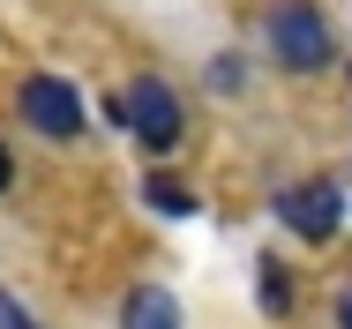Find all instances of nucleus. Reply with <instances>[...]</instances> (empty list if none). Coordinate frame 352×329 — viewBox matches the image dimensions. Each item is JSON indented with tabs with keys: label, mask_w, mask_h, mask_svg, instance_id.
<instances>
[{
	"label": "nucleus",
	"mask_w": 352,
	"mask_h": 329,
	"mask_svg": "<svg viewBox=\"0 0 352 329\" xmlns=\"http://www.w3.org/2000/svg\"><path fill=\"white\" fill-rule=\"evenodd\" d=\"M263 30H270V53L285 67H300V75H315V67L330 60V23L315 15V0H278L263 15Z\"/></svg>",
	"instance_id": "1"
},
{
	"label": "nucleus",
	"mask_w": 352,
	"mask_h": 329,
	"mask_svg": "<svg viewBox=\"0 0 352 329\" xmlns=\"http://www.w3.org/2000/svg\"><path fill=\"white\" fill-rule=\"evenodd\" d=\"M15 113H23L38 135H53V142L82 135V98H75V82H60V75H23Z\"/></svg>",
	"instance_id": "2"
},
{
	"label": "nucleus",
	"mask_w": 352,
	"mask_h": 329,
	"mask_svg": "<svg viewBox=\"0 0 352 329\" xmlns=\"http://www.w3.org/2000/svg\"><path fill=\"white\" fill-rule=\"evenodd\" d=\"M120 120L135 128V142H142V150H173V142H180V98H173V82L142 75L135 90L120 98Z\"/></svg>",
	"instance_id": "3"
},
{
	"label": "nucleus",
	"mask_w": 352,
	"mask_h": 329,
	"mask_svg": "<svg viewBox=\"0 0 352 329\" xmlns=\"http://www.w3.org/2000/svg\"><path fill=\"white\" fill-rule=\"evenodd\" d=\"M278 217L300 232V240H330L338 217H345V195H338L330 180H307V188H285L278 195Z\"/></svg>",
	"instance_id": "4"
},
{
	"label": "nucleus",
	"mask_w": 352,
	"mask_h": 329,
	"mask_svg": "<svg viewBox=\"0 0 352 329\" xmlns=\"http://www.w3.org/2000/svg\"><path fill=\"white\" fill-rule=\"evenodd\" d=\"M120 329H180V299L165 284H135L120 307Z\"/></svg>",
	"instance_id": "5"
},
{
	"label": "nucleus",
	"mask_w": 352,
	"mask_h": 329,
	"mask_svg": "<svg viewBox=\"0 0 352 329\" xmlns=\"http://www.w3.org/2000/svg\"><path fill=\"white\" fill-rule=\"evenodd\" d=\"M142 202H150V209H165V217H188V209H195V195H188L180 180H165V172H150V180H142Z\"/></svg>",
	"instance_id": "6"
},
{
	"label": "nucleus",
	"mask_w": 352,
	"mask_h": 329,
	"mask_svg": "<svg viewBox=\"0 0 352 329\" xmlns=\"http://www.w3.org/2000/svg\"><path fill=\"white\" fill-rule=\"evenodd\" d=\"M255 284H263V315H285V307H292V292H285V269H278V255H263V262H255Z\"/></svg>",
	"instance_id": "7"
},
{
	"label": "nucleus",
	"mask_w": 352,
	"mask_h": 329,
	"mask_svg": "<svg viewBox=\"0 0 352 329\" xmlns=\"http://www.w3.org/2000/svg\"><path fill=\"white\" fill-rule=\"evenodd\" d=\"M0 329H38L30 315H23V299H15V292H0Z\"/></svg>",
	"instance_id": "8"
},
{
	"label": "nucleus",
	"mask_w": 352,
	"mask_h": 329,
	"mask_svg": "<svg viewBox=\"0 0 352 329\" xmlns=\"http://www.w3.org/2000/svg\"><path fill=\"white\" fill-rule=\"evenodd\" d=\"M338 329H352V284L338 292Z\"/></svg>",
	"instance_id": "9"
},
{
	"label": "nucleus",
	"mask_w": 352,
	"mask_h": 329,
	"mask_svg": "<svg viewBox=\"0 0 352 329\" xmlns=\"http://www.w3.org/2000/svg\"><path fill=\"white\" fill-rule=\"evenodd\" d=\"M8 180H15V165H8V150H0V195H8Z\"/></svg>",
	"instance_id": "10"
}]
</instances>
